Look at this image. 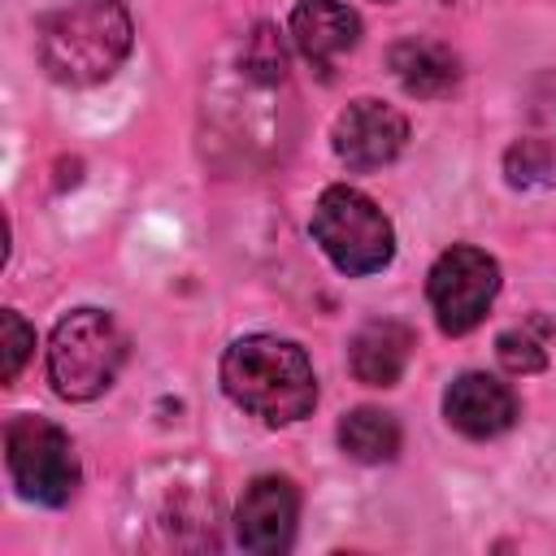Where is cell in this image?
<instances>
[{
	"label": "cell",
	"instance_id": "cell-1",
	"mask_svg": "<svg viewBox=\"0 0 556 556\" xmlns=\"http://www.w3.org/2000/svg\"><path fill=\"white\" fill-rule=\"evenodd\" d=\"M135 39L130 13L122 0H78L35 26V52L52 83L96 87L117 74Z\"/></svg>",
	"mask_w": 556,
	"mask_h": 556
},
{
	"label": "cell",
	"instance_id": "cell-9",
	"mask_svg": "<svg viewBox=\"0 0 556 556\" xmlns=\"http://www.w3.org/2000/svg\"><path fill=\"white\" fill-rule=\"evenodd\" d=\"M291 39L300 48V56L330 78L334 61L348 56L361 39V17L343 4V0H300L291 9Z\"/></svg>",
	"mask_w": 556,
	"mask_h": 556
},
{
	"label": "cell",
	"instance_id": "cell-10",
	"mask_svg": "<svg viewBox=\"0 0 556 556\" xmlns=\"http://www.w3.org/2000/svg\"><path fill=\"white\" fill-rule=\"evenodd\" d=\"M443 417L469 439H495L517 421V395L491 374H460L443 395Z\"/></svg>",
	"mask_w": 556,
	"mask_h": 556
},
{
	"label": "cell",
	"instance_id": "cell-4",
	"mask_svg": "<svg viewBox=\"0 0 556 556\" xmlns=\"http://www.w3.org/2000/svg\"><path fill=\"white\" fill-rule=\"evenodd\" d=\"M313 239L352 278L378 274L395 256V230L387 213L356 187H326L313 204Z\"/></svg>",
	"mask_w": 556,
	"mask_h": 556
},
{
	"label": "cell",
	"instance_id": "cell-14",
	"mask_svg": "<svg viewBox=\"0 0 556 556\" xmlns=\"http://www.w3.org/2000/svg\"><path fill=\"white\" fill-rule=\"evenodd\" d=\"M243 70H248V78H256V83H282V74H287V48H282V39H278V30L274 26H256L252 35H248V43H243Z\"/></svg>",
	"mask_w": 556,
	"mask_h": 556
},
{
	"label": "cell",
	"instance_id": "cell-2",
	"mask_svg": "<svg viewBox=\"0 0 556 556\" xmlns=\"http://www.w3.org/2000/svg\"><path fill=\"white\" fill-rule=\"evenodd\" d=\"M222 391L269 426H291L317 404V374L300 343L278 334L235 339L222 356Z\"/></svg>",
	"mask_w": 556,
	"mask_h": 556
},
{
	"label": "cell",
	"instance_id": "cell-16",
	"mask_svg": "<svg viewBox=\"0 0 556 556\" xmlns=\"http://www.w3.org/2000/svg\"><path fill=\"white\" fill-rule=\"evenodd\" d=\"M495 356H500V365H504L508 374H539V369L547 365L543 339H534L526 326H521V330H504V334L495 339Z\"/></svg>",
	"mask_w": 556,
	"mask_h": 556
},
{
	"label": "cell",
	"instance_id": "cell-8",
	"mask_svg": "<svg viewBox=\"0 0 556 556\" xmlns=\"http://www.w3.org/2000/svg\"><path fill=\"white\" fill-rule=\"evenodd\" d=\"M300 521V491L287 478H256L235 508V539L243 552L278 556L291 547Z\"/></svg>",
	"mask_w": 556,
	"mask_h": 556
},
{
	"label": "cell",
	"instance_id": "cell-6",
	"mask_svg": "<svg viewBox=\"0 0 556 556\" xmlns=\"http://www.w3.org/2000/svg\"><path fill=\"white\" fill-rule=\"evenodd\" d=\"M495 291H500L495 256H486L482 248H469V243L447 248L430 265V278H426V295H430V308H434V321L443 334L473 330L486 317Z\"/></svg>",
	"mask_w": 556,
	"mask_h": 556
},
{
	"label": "cell",
	"instance_id": "cell-18",
	"mask_svg": "<svg viewBox=\"0 0 556 556\" xmlns=\"http://www.w3.org/2000/svg\"><path fill=\"white\" fill-rule=\"evenodd\" d=\"M378 4H391V0H378Z\"/></svg>",
	"mask_w": 556,
	"mask_h": 556
},
{
	"label": "cell",
	"instance_id": "cell-3",
	"mask_svg": "<svg viewBox=\"0 0 556 556\" xmlns=\"http://www.w3.org/2000/svg\"><path fill=\"white\" fill-rule=\"evenodd\" d=\"M126 330L100 308H74L48 343V382L61 400H96L126 365Z\"/></svg>",
	"mask_w": 556,
	"mask_h": 556
},
{
	"label": "cell",
	"instance_id": "cell-7",
	"mask_svg": "<svg viewBox=\"0 0 556 556\" xmlns=\"http://www.w3.org/2000/svg\"><path fill=\"white\" fill-rule=\"evenodd\" d=\"M408 143V122L400 109L382 100H352L334 117V152L348 169H382L391 165Z\"/></svg>",
	"mask_w": 556,
	"mask_h": 556
},
{
	"label": "cell",
	"instance_id": "cell-11",
	"mask_svg": "<svg viewBox=\"0 0 556 556\" xmlns=\"http://www.w3.org/2000/svg\"><path fill=\"white\" fill-rule=\"evenodd\" d=\"M408 356H413V330L391 317L365 321L348 343V365L365 387H395Z\"/></svg>",
	"mask_w": 556,
	"mask_h": 556
},
{
	"label": "cell",
	"instance_id": "cell-12",
	"mask_svg": "<svg viewBox=\"0 0 556 556\" xmlns=\"http://www.w3.org/2000/svg\"><path fill=\"white\" fill-rule=\"evenodd\" d=\"M387 61H391V74L400 78V87L417 100H439L460 78V65H456L452 48H443L434 39H400Z\"/></svg>",
	"mask_w": 556,
	"mask_h": 556
},
{
	"label": "cell",
	"instance_id": "cell-5",
	"mask_svg": "<svg viewBox=\"0 0 556 556\" xmlns=\"http://www.w3.org/2000/svg\"><path fill=\"white\" fill-rule=\"evenodd\" d=\"M4 465L26 500L61 508L78 491V456L61 426L43 417H13L4 426Z\"/></svg>",
	"mask_w": 556,
	"mask_h": 556
},
{
	"label": "cell",
	"instance_id": "cell-13",
	"mask_svg": "<svg viewBox=\"0 0 556 556\" xmlns=\"http://www.w3.org/2000/svg\"><path fill=\"white\" fill-rule=\"evenodd\" d=\"M339 447L361 465L395 460L400 452V421L382 408H352L339 421Z\"/></svg>",
	"mask_w": 556,
	"mask_h": 556
},
{
	"label": "cell",
	"instance_id": "cell-17",
	"mask_svg": "<svg viewBox=\"0 0 556 556\" xmlns=\"http://www.w3.org/2000/svg\"><path fill=\"white\" fill-rule=\"evenodd\" d=\"M0 330H4V382H13L22 374V365H26V356L35 352V330L13 308L0 313Z\"/></svg>",
	"mask_w": 556,
	"mask_h": 556
},
{
	"label": "cell",
	"instance_id": "cell-15",
	"mask_svg": "<svg viewBox=\"0 0 556 556\" xmlns=\"http://www.w3.org/2000/svg\"><path fill=\"white\" fill-rule=\"evenodd\" d=\"M504 169H508L513 187H534V182H547V174L556 169V156H552V148L543 139H521V143L508 148Z\"/></svg>",
	"mask_w": 556,
	"mask_h": 556
}]
</instances>
